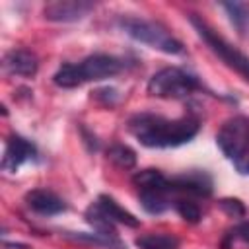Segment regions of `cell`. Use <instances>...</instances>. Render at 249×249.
<instances>
[{"label":"cell","instance_id":"6da1fadb","mask_svg":"<svg viewBox=\"0 0 249 249\" xmlns=\"http://www.w3.org/2000/svg\"><path fill=\"white\" fill-rule=\"evenodd\" d=\"M128 130L146 148H175L196 136L198 119L193 115L165 119L152 113H140L128 121Z\"/></svg>","mask_w":249,"mask_h":249},{"label":"cell","instance_id":"7a4b0ae2","mask_svg":"<svg viewBox=\"0 0 249 249\" xmlns=\"http://www.w3.org/2000/svg\"><path fill=\"white\" fill-rule=\"evenodd\" d=\"M123 70V60L113 54H89L80 62H66L62 64L54 76L53 82L58 88H78L88 82H99L105 78H113Z\"/></svg>","mask_w":249,"mask_h":249},{"label":"cell","instance_id":"3957f363","mask_svg":"<svg viewBox=\"0 0 249 249\" xmlns=\"http://www.w3.org/2000/svg\"><path fill=\"white\" fill-rule=\"evenodd\" d=\"M119 27L132 37L138 43H144L156 51H161L165 54H179L183 53V45L179 39H175L163 25L150 21V19H142V18H132V16H123L119 18Z\"/></svg>","mask_w":249,"mask_h":249},{"label":"cell","instance_id":"277c9868","mask_svg":"<svg viewBox=\"0 0 249 249\" xmlns=\"http://www.w3.org/2000/svg\"><path fill=\"white\" fill-rule=\"evenodd\" d=\"M200 88L202 86L196 76L177 66H167L158 70L148 82V93L163 99H183L198 91Z\"/></svg>","mask_w":249,"mask_h":249},{"label":"cell","instance_id":"5b68a950","mask_svg":"<svg viewBox=\"0 0 249 249\" xmlns=\"http://www.w3.org/2000/svg\"><path fill=\"white\" fill-rule=\"evenodd\" d=\"M191 23L196 29L198 37L208 45V49L222 60L226 62L230 68H233L237 74H241L247 82H249V56H245L237 47H233L231 43H228L222 35H218L204 19L196 18V14H191Z\"/></svg>","mask_w":249,"mask_h":249},{"label":"cell","instance_id":"8992f818","mask_svg":"<svg viewBox=\"0 0 249 249\" xmlns=\"http://www.w3.org/2000/svg\"><path fill=\"white\" fill-rule=\"evenodd\" d=\"M216 142L228 160H231L235 165H241L249 154V119L241 115L228 119L220 126Z\"/></svg>","mask_w":249,"mask_h":249},{"label":"cell","instance_id":"52a82bcc","mask_svg":"<svg viewBox=\"0 0 249 249\" xmlns=\"http://www.w3.org/2000/svg\"><path fill=\"white\" fill-rule=\"evenodd\" d=\"M37 156V148L23 136L19 134H12L6 140V150H4V158H2V169L16 173L25 161L33 160Z\"/></svg>","mask_w":249,"mask_h":249},{"label":"cell","instance_id":"ba28073f","mask_svg":"<svg viewBox=\"0 0 249 249\" xmlns=\"http://www.w3.org/2000/svg\"><path fill=\"white\" fill-rule=\"evenodd\" d=\"M93 10L91 2H84V0H56L45 6L43 14L49 21H78L84 16H88Z\"/></svg>","mask_w":249,"mask_h":249},{"label":"cell","instance_id":"9c48e42d","mask_svg":"<svg viewBox=\"0 0 249 249\" xmlns=\"http://www.w3.org/2000/svg\"><path fill=\"white\" fill-rule=\"evenodd\" d=\"M173 193H185L195 196H208L212 193V179L204 171H187L171 179Z\"/></svg>","mask_w":249,"mask_h":249},{"label":"cell","instance_id":"30bf717a","mask_svg":"<svg viewBox=\"0 0 249 249\" xmlns=\"http://www.w3.org/2000/svg\"><path fill=\"white\" fill-rule=\"evenodd\" d=\"M4 70L12 76H25L31 78L37 74L39 60L37 56L27 49H14L4 56Z\"/></svg>","mask_w":249,"mask_h":249},{"label":"cell","instance_id":"8fae6325","mask_svg":"<svg viewBox=\"0 0 249 249\" xmlns=\"http://www.w3.org/2000/svg\"><path fill=\"white\" fill-rule=\"evenodd\" d=\"M25 202L33 212L43 214V216H54V214H60L62 210H66L64 200L58 195H54L53 191H47V189L29 191L25 195Z\"/></svg>","mask_w":249,"mask_h":249},{"label":"cell","instance_id":"7c38bea8","mask_svg":"<svg viewBox=\"0 0 249 249\" xmlns=\"http://www.w3.org/2000/svg\"><path fill=\"white\" fill-rule=\"evenodd\" d=\"M171 195H173V187H171V179H169V185H165V187L140 189V204L150 214H161L173 204Z\"/></svg>","mask_w":249,"mask_h":249},{"label":"cell","instance_id":"4fadbf2b","mask_svg":"<svg viewBox=\"0 0 249 249\" xmlns=\"http://www.w3.org/2000/svg\"><path fill=\"white\" fill-rule=\"evenodd\" d=\"M95 204L99 206V210H101L113 224H123V226H128V228H136V226L140 224V220H138L134 214H130L128 210H124L115 198H111V196H107V195H101V196L95 200Z\"/></svg>","mask_w":249,"mask_h":249},{"label":"cell","instance_id":"5bb4252c","mask_svg":"<svg viewBox=\"0 0 249 249\" xmlns=\"http://www.w3.org/2000/svg\"><path fill=\"white\" fill-rule=\"evenodd\" d=\"M86 222L95 230V233H101V235H111V237H117V231H115V224L99 210V206L93 202L88 210H86Z\"/></svg>","mask_w":249,"mask_h":249},{"label":"cell","instance_id":"9a60e30c","mask_svg":"<svg viewBox=\"0 0 249 249\" xmlns=\"http://www.w3.org/2000/svg\"><path fill=\"white\" fill-rule=\"evenodd\" d=\"M138 249H179V239L169 233H146L136 239Z\"/></svg>","mask_w":249,"mask_h":249},{"label":"cell","instance_id":"2e32d148","mask_svg":"<svg viewBox=\"0 0 249 249\" xmlns=\"http://www.w3.org/2000/svg\"><path fill=\"white\" fill-rule=\"evenodd\" d=\"M132 183H134V185L138 187V191H140V189L165 187V185H169V179H167L161 171H158V169H142V171L134 173Z\"/></svg>","mask_w":249,"mask_h":249},{"label":"cell","instance_id":"e0dca14e","mask_svg":"<svg viewBox=\"0 0 249 249\" xmlns=\"http://www.w3.org/2000/svg\"><path fill=\"white\" fill-rule=\"evenodd\" d=\"M107 158L117 167H123V169H132L136 165V154L128 146H124V144H113L107 150Z\"/></svg>","mask_w":249,"mask_h":249},{"label":"cell","instance_id":"ac0fdd59","mask_svg":"<svg viewBox=\"0 0 249 249\" xmlns=\"http://www.w3.org/2000/svg\"><path fill=\"white\" fill-rule=\"evenodd\" d=\"M222 8L228 10L230 19H231L233 25L237 27V31L243 33V31H245V25H247V21H249V16H247V14H249V6L243 4V2H226V4H222Z\"/></svg>","mask_w":249,"mask_h":249},{"label":"cell","instance_id":"d6986e66","mask_svg":"<svg viewBox=\"0 0 249 249\" xmlns=\"http://www.w3.org/2000/svg\"><path fill=\"white\" fill-rule=\"evenodd\" d=\"M175 210L179 212V216L185 220V222H191V224H196L200 220V208L196 202L189 200V198H177L173 202Z\"/></svg>","mask_w":249,"mask_h":249},{"label":"cell","instance_id":"ffe728a7","mask_svg":"<svg viewBox=\"0 0 249 249\" xmlns=\"http://www.w3.org/2000/svg\"><path fill=\"white\" fill-rule=\"evenodd\" d=\"M220 208L228 216H233V218H239V216L245 214V208H243V204L237 198H224V200H220Z\"/></svg>","mask_w":249,"mask_h":249},{"label":"cell","instance_id":"44dd1931","mask_svg":"<svg viewBox=\"0 0 249 249\" xmlns=\"http://www.w3.org/2000/svg\"><path fill=\"white\" fill-rule=\"evenodd\" d=\"M228 239H231V241H243V243H247L249 245V220H245V222H239L230 233H228Z\"/></svg>","mask_w":249,"mask_h":249},{"label":"cell","instance_id":"7402d4cb","mask_svg":"<svg viewBox=\"0 0 249 249\" xmlns=\"http://www.w3.org/2000/svg\"><path fill=\"white\" fill-rule=\"evenodd\" d=\"M4 249H27V245H23V243H8V241H4Z\"/></svg>","mask_w":249,"mask_h":249}]
</instances>
